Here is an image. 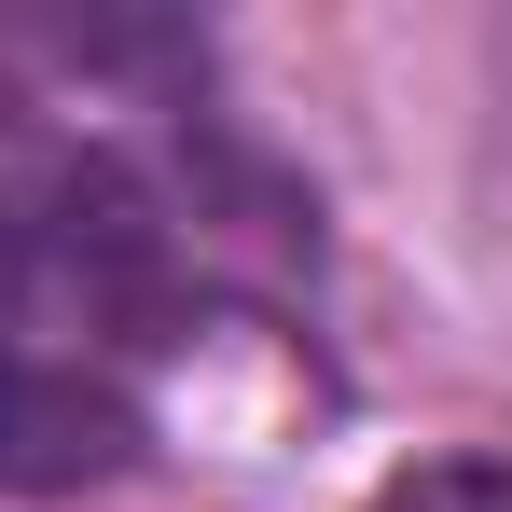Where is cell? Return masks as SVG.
Here are the masks:
<instances>
[{"label":"cell","instance_id":"cell-1","mask_svg":"<svg viewBox=\"0 0 512 512\" xmlns=\"http://www.w3.org/2000/svg\"><path fill=\"white\" fill-rule=\"evenodd\" d=\"M125 457V416L97 402L84 374H42L28 346H0V499H42V485H84Z\"/></svg>","mask_w":512,"mask_h":512},{"label":"cell","instance_id":"cell-2","mask_svg":"<svg viewBox=\"0 0 512 512\" xmlns=\"http://www.w3.org/2000/svg\"><path fill=\"white\" fill-rule=\"evenodd\" d=\"M374 512H512V457H429V471H402Z\"/></svg>","mask_w":512,"mask_h":512}]
</instances>
